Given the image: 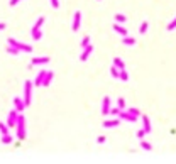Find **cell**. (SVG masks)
Masks as SVG:
<instances>
[{"label":"cell","mask_w":176,"mask_h":164,"mask_svg":"<svg viewBox=\"0 0 176 164\" xmlns=\"http://www.w3.org/2000/svg\"><path fill=\"white\" fill-rule=\"evenodd\" d=\"M88 44H90V37L87 36V37H83V41H81V48H87Z\"/></svg>","instance_id":"cell-28"},{"label":"cell","mask_w":176,"mask_h":164,"mask_svg":"<svg viewBox=\"0 0 176 164\" xmlns=\"http://www.w3.org/2000/svg\"><path fill=\"white\" fill-rule=\"evenodd\" d=\"M147 27H149V26H147V22H146V20H144V22L141 24V29H139V31H141V34H146Z\"/></svg>","instance_id":"cell-26"},{"label":"cell","mask_w":176,"mask_h":164,"mask_svg":"<svg viewBox=\"0 0 176 164\" xmlns=\"http://www.w3.org/2000/svg\"><path fill=\"white\" fill-rule=\"evenodd\" d=\"M118 80H122V81H127L129 80V74H127V71H125V69H120V73H118Z\"/></svg>","instance_id":"cell-19"},{"label":"cell","mask_w":176,"mask_h":164,"mask_svg":"<svg viewBox=\"0 0 176 164\" xmlns=\"http://www.w3.org/2000/svg\"><path fill=\"white\" fill-rule=\"evenodd\" d=\"M49 58H34L32 59V65H48Z\"/></svg>","instance_id":"cell-15"},{"label":"cell","mask_w":176,"mask_h":164,"mask_svg":"<svg viewBox=\"0 0 176 164\" xmlns=\"http://www.w3.org/2000/svg\"><path fill=\"white\" fill-rule=\"evenodd\" d=\"M102 112H103V115L110 113V98H109V97H105V98H103V107H102Z\"/></svg>","instance_id":"cell-9"},{"label":"cell","mask_w":176,"mask_h":164,"mask_svg":"<svg viewBox=\"0 0 176 164\" xmlns=\"http://www.w3.org/2000/svg\"><path fill=\"white\" fill-rule=\"evenodd\" d=\"M142 124H144L146 134H149V132H151V122H149V117H147V115H142Z\"/></svg>","instance_id":"cell-14"},{"label":"cell","mask_w":176,"mask_h":164,"mask_svg":"<svg viewBox=\"0 0 176 164\" xmlns=\"http://www.w3.org/2000/svg\"><path fill=\"white\" fill-rule=\"evenodd\" d=\"M17 110H12V112L9 113V119H7V127H10V129H14L17 124Z\"/></svg>","instance_id":"cell-5"},{"label":"cell","mask_w":176,"mask_h":164,"mask_svg":"<svg viewBox=\"0 0 176 164\" xmlns=\"http://www.w3.org/2000/svg\"><path fill=\"white\" fill-rule=\"evenodd\" d=\"M2 142H3V144H10V142H12V135H9V134H3Z\"/></svg>","instance_id":"cell-21"},{"label":"cell","mask_w":176,"mask_h":164,"mask_svg":"<svg viewBox=\"0 0 176 164\" xmlns=\"http://www.w3.org/2000/svg\"><path fill=\"white\" fill-rule=\"evenodd\" d=\"M80 22H81V14L80 12H75V19H73V31H75V32L80 29Z\"/></svg>","instance_id":"cell-8"},{"label":"cell","mask_w":176,"mask_h":164,"mask_svg":"<svg viewBox=\"0 0 176 164\" xmlns=\"http://www.w3.org/2000/svg\"><path fill=\"white\" fill-rule=\"evenodd\" d=\"M120 125V119H112V120H107V122H103V127H117Z\"/></svg>","instance_id":"cell-12"},{"label":"cell","mask_w":176,"mask_h":164,"mask_svg":"<svg viewBox=\"0 0 176 164\" xmlns=\"http://www.w3.org/2000/svg\"><path fill=\"white\" fill-rule=\"evenodd\" d=\"M44 24V17H39L37 20H36V24H34V27H32V39L34 41H39V39L42 37V34H41V26Z\"/></svg>","instance_id":"cell-2"},{"label":"cell","mask_w":176,"mask_h":164,"mask_svg":"<svg viewBox=\"0 0 176 164\" xmlns=\"http://www.w3.org/2000/svg\"><path fill=\"white\" fill-rule=\"evenodd\" d=\"M114 66L118 68V69H125V65H124V61H122L120 58H114Z\"/></svg>","instance_id":"cell-17"},{"label":"cell","mask_w":176,"mask_h":164,"mask_svg":"<svg viewBox=\"0 0 176 164\" xmlns=\"http://www.w3.org/2000/svg\"><path fill=\"white\" fill-rule=\"evenodd\" d=\"M118 73H120V69H118V68H115V66L110 69V74H112L114 78H117V80H118Z\"/></svg>","instance_id":"cell-22"},{"label":"cell","mask_w":176,"mask_h":164,"mask_svg":"<svg viewBox=\"0 0 176 164\" xmlns=\"http://www.w3.org/2000/svg\"><path fill=\"white\" fill-rule=\"evenodd\" d=\"M9 46H14V48H17V49H20V51H26V53H32V48L31 46H27V44H20L19 41H15V39H12L10 37L9 41Z\"/></svg>","instance_id":"cell-3"},{"label":"cell","mask_w":176,"mask_h":164,"mask_svg":"<svg viewBox=\"0 0 176 164\" xmlns=\"http://www.w3.org/2000/svg\"><path fill=\"white\" fill-rule=\"evenodd\" d=\"M44 76H46V71H41V73H39L37 76H36V80H34V85H36V86H42Z\"/></svg>","instance_id":"cell-11"},{"label":"cell","mask_w":176,"mask_h":164,"mask_svg":"<svg viewBox=\"0 0 176 164\" xmlns=\"http://www.w3.org/2000/svg\"><path fill=\"white\" fill-rule=\"evenodd\" d=\"M115 20H117V22H120V24H124V22H125V15L117 14V15H115Z\"/></svg>","instance_id":"cell-25"},{"label":"cell","mask_w":176,"mask_h":164,"mask_svg":"<svg viewBox=\"0 0 176 164\" xmlns=\"http://www.w3.org/2000/svg\"><path fill=\"white\" fill-rule=\"evenodd\" d=\"M141 145H142V149H146V151H151V149H152V147H151V144H149V142L142 141V139H141Z\"/></svg>","instance_id":"cell-23"},{"label":"cell","mask_w":176,"mask_h":164,"mask_svg":"<svg viewBox=\"0 0 176 164\" xmlns=\"http://www.w3.org/2000/svg\"><path fill=\"white\" fill-rule=\"evenodd\" d=\"M117 105H118V108H125V102H124V98H118V102H117Z\"/></svg>","instance_id":"cell-29"},{"label":"cell","mask_w":176,"mask_h":164,"mask_svg":"<svg viewBox=\"0 0 176 164\" xmlns=\"http://www.w3.org/2000/svg\"><path fill=\"white\" fill-rule=\"evenodd\" d=\"M14 103H15L17 112H22V110L26 108V103H24V100H20V98H14Z\"/></svg>","instance_id":"cell-10"},{"label":"cell","mask_w":176,"mask_h":164,"mask_svg":"<svg viewBox=\"0 0 176 164\" xmlns=\"http://www.w3.org/2000/svg\"><path fill=\"white\" fill-rule=\"evenodd\" d=\"M122 42H124L125 46H134V44H135V39H132V37H127V36H124Z\"/></svg>","instance_id":"cell-18"},{"label":"cell","mask_w":176,"mask_h":164,"mask_svg":"<svg viewBox=\"0 0 176 164\" xmlns=\"http://www.w3.org/2000/svg\"><path fill=\"white\" fill-rule=\"evenodd\" d=\"M144 135H146V130H144V129L137 132V137H139V139H144Z\"/></svg>","instance_id":"cell-31"},{"label":"cell","mask_w":176,"mask_h":164,"mask_svg":"<svg viewBox=\"0 0 176 164\" xmlns=\"http://www.w3.org/2000/svg\"><path fill=\"white\" fill-rule=\"evenodd\" d=\"M118 117H120L122 120H129V122H137V117L132 115V113H129V112H118Z\"/></svg>","instance_id":"cell-6"},{"label":"cell","mask_w":176,"mask_h":164,"mask_svg":"<svg viewBox=\"0 0 176 164\" xmlns=\"http://www.w3.org/2000/svg\"><path fill=\"white\" fill-rule=\"evenodd\" d=\"M110 112H112L114 115H118V112H120V108H110Z\"/></svg>","instance_id":"cell-32"},{"label":"cell","mask_w":176,"mask_h":164,"mask_svg":"<svg viewBox=\"0 0 176 164\" xmlns=\"http://www.w3.org/2000/svg\"><path fill=\"white\" fill-rule=\"evenodd\" d=\"M19 2H20V0H10V5H17Z\"/></svg>","instance_id":"cell-33"},{"label":"cell","mask_w":176,"mask_h":164,"mask_svg":"<svg viewBox=\"0 0 176 164\" xmlns=\"http://www.w3.org/2000/svg\"><path fill=\"white\" fill-rule=\"evenodd\" d=\"M2 29H5V24H3V22H0V31H2Z\"/></svg>","instance_id":"cell-35"},{"label":"cell","mask_w":176,"mask_h":164,"mask_svg":"<svg viewBox=\"0 0 176 164\" xmlns=\"http://www.w3.org/2000/svg\"><path fill=\"white\" fill-rule=\"evenodd\" d=\"M0 132H2V135H3V134H7V125H3L2 122H0Z\"/></svg>","instance_id":"cell-30"},{"label":"cell","mask_w":176,"mask_h":164,"mask_svg":"<svg viewBox=\"0 0 176 164\" xmlns=\"http://www.w3.org/2000/svg\"><path fill=\"white\" fill-rule=\"evenodd\" d=\"M114 31H115V32H118L120 36H127V29L120 27V26H118V22H117V24H114Z\"/></svg>","instance_id":"cell-16"},{"label":"cell","mask_w":176,"mask_h":164,"mask_svg":"<svg viewBox=\"0 0 176 164\" xmlns=\"http://www.w3.org/2000/svg\"><path fill=\"white\" fill-rule=\"evenodd\" d=\"M127 112H129V113H132V115H135V117H139V115H141V112H139L137 108H129Z\"/></svg>","instance_id":"cell-27"},{"label":"cell","mask_w":176,"mask_h":164,"mask_svg":"<svg viewBox=\"0 0 176 164\" xmlns=\"http://www.w3.org/2000/svg\"><path fill=\"white\" fill-rule=\"evenodd\" d=\"M15 127H17V137H19L20 141H24V139H26V119H24L22 115L17 117Z\"/></svg>","instance_id":"cell-1"},{"label":"cell","mask_w":176,"mask_h":164,"mask_svg":"<svg viewBox=\"0 0 176 164\" xmlns=\"http://www.w3.org/2000/svg\"><path fill=\"white\" fill-rule=\"evenodd\" d=\"M53 78H54V74L49 71V73H46V76H44V81H42V86H49L51 85V81H53Z\"/></svg>","instance_id":"cell-13"},{"label":"cell","mask_w":176,"mask_h":164,"mask_svg":"<svg viewBox=\"0 0 176 164\" xmlns=\"http://www.w3.org/2000/svg\"><path fill=\"white\" fill-rule=\"evenodd\" d=\"M174 29H176V17L171 20L170 24H168V31H174Z\"/></svg>","instance_id":"cell-24"},{"label":"cell","mask_w":176,"mask_h":164,"mask_svg":"<svg viewBox=\"0 0 176 164\" xmlns=\"http://www.w3.org/2000/svg\"><path fill=\"white\" fill-rule=\"evenodd\" d=\"M105 142V137H98V144H103Z\"/></svg>","instance_id":"cell-34"},{"label":"cell","mask_w":176,"mask_h":164,"mask_svg":"<svg viewBox=\"0 0 176 164\" xmlns=\"http://www.w3.org/2000/svg\"><path fill=\"white\" fill-rule=\"evenodd\" d=\"M7 53H10V54H14V56H17L20 53V49H17V48H14V46H9L7 48Z\"/></svg>","instance_id":"cell-20"},{"label":"cell","mask_w":176,"mask_h":164,"mask_svg":"<svg viewBox=\"0 0 176 164\" xmlns=\"http://www.w3.org/2000/svg\"><path fill=\"white\" fill-rule=\"evenodd\" d=\"M31 91H32V83L26 80V85H24V103H26V107L31 103Z\"/></svg>","instance_id":"cell-4"},{"label":"cell","mask_w":176,"mask_h":164,"mask_svg":"<svg viewBox=\"0 0 176 164\" xmlns=\"http://www.w3.org/2000/svg\"><path fill=\"white\" fill-rule=\"evenodd\" d=\"M92 53H93V46H92V44H88L87 48H85L83 54L80 56V59H81V61H87V59L90 58V54H92Z\"/></svg>","instance_id":"cell-7"}]
</instances>
